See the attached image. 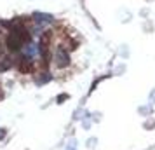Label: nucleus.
I'll use <instances>...</instances> for the list:
<instances>
[{"instance_id":"1","label":"nucleus","mask_w":155,"mask_h":150,"mask_svg":"<svg viewBox=\"0 0 155 150\" xmlns=\"http://www.w3.org/2000/svg\"><path fill=\"white\" fill-rule=\"evenodd\" d=\"M28 42H30V33L25 26H16L7 37V47L11 51H19Z\"/></svg>"},{"instance_id":"4","label":"nucleus","mask_w":155,"mask_h":150,"mask_svg":"<svg viewBox=\"0 0 155 150\" xmlns=\"http://www.w3.org/2000/svg\"><path fill=\"white\" fill-rule=\"evenodd\" d=\"M18 68H19L21 72H30V70H31V63L28 61V58L19 59V61H18Z\"/></svg>"},{"instance_id":"5","label":"nucleus","mask_w":155,"mask_h":150,"mask_svg":"<svg viewBox=\"0 0 155 150\" xmlns=\"http://www.w3.org/2000/svg\"><path fill=\"white\" fill-rule=\"evenodd\" d=\"M0 58H2V47H0Z\"/></svg>"},{"instance_id":"3","label":"nucleus","mask_w":155,"mask_h":150,"mask_svg":"<svg viewBox=\"0 0 155 150\" xmlns=\"http://www.w3.org/2000/svg\"><path fill=\"white\" fill-rule=\"evenodd\" d=\"M54 63H56L58 68H64V66H68V63H70V56H68V52H66L63 47H58V51L54 52Z\"/></svg>"},{"instance_id":"2","label":"nucleus","mask_w":155,"mask_h":150,"mask_svg":"<svg viewBox=\"0 0 155 150\" xmlns=\"http://www.w3.org/2000/svg\"><path fill=\"white\" fill-rule=\"evenodd\" d=\"M51 42H52V32H44L42 40H40V52H42L45 65L49 63V58H51Z\"/></svg>"}]
</instances>
